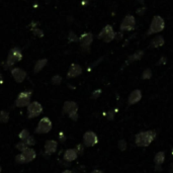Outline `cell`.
<instances>
[{
	"label": "cell",
	"instance_id": "40",
	"mask_svg": "<svg viewBox=\"0 0 173 173\" xmlns=\"http://www.w3.org/2000/svg\"><path fill=\"white\" fill-rule=\"evenodd\" d=\"M91 173H103L101 170H98V169H95V170H93Z\"/></svg>",
	"mask_w": 173,
	"mask_h": 173
},
{
	"label": "cell",
	"instance_id": "14",
	"mask_svg": "<svg viewBox=\"0 0 173 173\" xmlns=\"http://www.w3.org/2000/svg\"><path fill=\"white\" fill-rule=\"evenodd\" d=\"M141 99H142V91L139 89H135L130 93V95H128V103L130 105L136 104V103H138Z\"/></svg>",
	"mask_w": 173,
	"mask_h": 173
},
{
	"label": "cell",
	"instance_id": "44",
	"mask_svg": "<svg viewBox=\"0 0 173 173\" xmlns=\"http://www.w3.org/2000/svg\"><path fill=\"white\" fill-rule=\"evenodd\" d=\"M171 154L173 155V147H172V150H171Z\"/></svg>",
	"mask_w": 173,
	"mask_h": 173
},
{
	"label": "cell",
	"instance_id": "1",
	"mask_svg": "<svg viewBox=\"0 0 173 173\" xmlns=\"http://www.w3.org/2000/svg\"><path fill=\"white\" fill-rule=\"evenodd\" d=\"M157 136L155 131H143L140 132L135 137V143L138 147H148Z\"/></svg>",
	"mask_w": 173,
	"mask_h": 173
},
{
	"label": "cell",
	"instance_id": "31",
	"mask_svg": "<svg viewBox=\"0 0 173 173\" xmlns=\"http://www.w3.org/2000/svg\"><path fill=\"white\" fill-rule=\"evenodd\" d=\"M75 151L77 152L78 155H82L84 153V145L82 144H78L76 146V148H75Z\"/></svg>",
	"mask_w": 173,
	"mask_h": 173
},
{
	"label": "cell",
	"instance_id": "18",
	"mask_svg": "<svg viewBox=\"0 0 173 173\" xmlns=\"http://www.w3.org/2000/svg\"><path fill=\"white\" fill-rule=\"evenodd\" d=\"M164 43H165V41H164V38L162 37V35H158V37H156L155 39H152V42H151L150 44V47L151 48H160L164 45Z\"/></svg>",
	"mask_w": 173,
	"mask_h": 173
},
{
	"label": "cell",
	"instance_id": "29",
	"mask_svg": "<svg viewBox=\"0 0 173 173\" xmlns=\"http://www.w3.org/2000/svg\"><path fill=\"white\" fill-rule=\"evenodd\" d=\"M118 147L121 151H125L127 149V142L125 140H119L118 143Z\"/></svg>",
	"mask_w": 173,
	"mask_h": 173
},
{
	"label": "cell",
	"instance_id": "3",
	"mask_svg": "<svg viewBox=\"0 0 173 173\" xmlns=\"http://www.w3.org/2000/svg\"><path fill=\"white\" fill-rule=\"evenodd\" d=\"M21 59H23V53H21L20 49L19 48H13L9 51V54L7 56V60L5 62V65L4 67L5 69L11 67L17 62H20Z\"/></svg>",
	"mask_w": 173,
	"mask_h": 173
},
{
	"label": "cell",
	"instance_id": "12",
	"mask_svg": "<svg viewBox=\"0 0 173 173\" xmlns=\"http://www.w3.org/2000/svg\"><path fill=\"white\" fill-rule=\"evenodd\" d=\"M74 113H78V104L72 100L65 101L63 105V113H67L69 115Z\"/></svg>",
	"mask_w": 173,
	"mask_h": 173
},
{
	"label": "cell",
	"instance_id": "42",
	"mask_svg": "<svg viewBox=\"0 0 173 173\" xmlns=\"http://www.w3.org/2000/svg\"><path fill=\"white\" fill-rule=\"evenodd\" d=\"M3 83V76H2V74H0V84H2Z\"/></svg>",
	"mask_w": 173,
	"mask_h": 173
},
{
	"label": "cell",
	"instance_id": "9",
	"mask_svg": "<svg viewBox=\"0 0 173 173\" xmlns=\"http://www.w3.org/2000/svg\"><path fill=\"white\" fill-rule=\"evenodd\" d=\"M98 143V137L92 131H87L83 135V145L86 147H93Z\"/></svg>",
	"mask_w": 173,
	"mask_h": 173
},
{
	"label": "cell",
	"instance_id": "6",
	"mask_svg": "<svg viewBox=\"0 0 173 173\" xmlns=\"http://www.w3.org/2000/svg\"><path fill=\"white\" fill-rule=\"evenodd\" d=\"M98 39H102L105 43H109L115 39V33L112 25H105L98 34Z\"/></svg>",
	"mask_w": 173,
	"mask_h": 173
},
{
	"label": "cell",
	"instance_id": "36",
	"mask_svg": "<svg viewBox=\"0 0 173 173\" xmlns=\"http://www.w3.org/2000/svg\"><path fill=\"white\" fill-rule=\"evenodd\" d=\"M59 139H60L61 142H64V141L66 140V137H65V135H64L63 132H60V134H59Z\"/></svg>",
	"mask_w": 173,
	"mask_h": 173
},
{
	"label": "cell",
	"instance_id": "4",
	"mask_svg": "<svg viewBox=\"0 0 173 173\" xmlns=\"http://www.w3.org/2000/svg\"><path fill=\"white\" fill-rule=\"evenodd\" d=\"M53 128V123L49 118L45 117L39 119L38 123L37 128H34L35 134H48L49 132H51Z\"/></svg>",
	"mask_w": 173,
	"mask_h": 173
},
{
	"label": "cell",
	"instance_id": "43",
	"mask_svg": "<svg viewBox=\"0 0 173 173\" xmlns=\"http://www.w3.org/2000/svg\"><path fill=\"white\" fill-rule=\"evenodd\" d=\"M2 172V168H1V166H0V173Z\"/></svg>",
	"mask_w": 173,
	"mask_h": 173
},
{
	"label": "cell",
	"instance_id": "33",
	"mask_svg": "<svg viewBox=\"0 0 173 173\" xmlns=\"http://www.w3.org/2000/svg\"><path fill=\"white\" fill-rule=\"evenodd\" d=\"M33 33H34V35H37V37H39V38L43 37V35H44L43 30L39 29H33Z\"/></svg>",
	"mask_w": 173,
	"mask_h": 173
},
{
	"label": "cell",
	"instance_id": "30",
	"mask_svg": "<svg viewBox=\"0 0 173 173\" xmlns=\"http://www.w3.org/2000/svg\"><path fill=\"white\" fill-rule=\"evenodd\" d=\"M68 39H69L70 43H72V42H77L78 39H79V38L73 32H70L69 33V35H68Z\"/></svg>",
	"mask_w": 173,
	"mask_h": 173
},
{
	"label": "cell",
	"instance_id": "28",
	"mask_svg": "<svg viewBox=\"0 0 173 173\" xmlns=\"http://www.w3.org/2000/svg\"><path fill=\"white\" fill-rule=\"evenodd\" d=\"M24 142H25V144L28 145V147H33V146L35 145V140H34V138L33 136H29Z\"/></svg>",
	"mask_w": 173,
	"mask_h": 173
},
{
	"label": "cell",
	"instance_id": "15",
	"mask_svg": "<svg viewBox=\"0 0 173 173\" xmlns=\"http://www.w3.org/2000/svg\"><path fill=\"white\" fill-rule=\"evenodd\" d=\"M82 73V68L80 65L78 64H72L67 72V78H75L78 77L79 75Z\"/></svg>",
	"mask_w": 173,
	"mask_h": 173
},
{
	"label": "cell",
	"instance_id": "38",
	"mask_svg": "<svg viewBox=\"0 0 173 173\" xmlns=\"http://www.w3.org/2000/svg\"><path fill=\"white\" fill-rule=\"evenodd\" d=\"M162 165H155V171H159L161 172L162 171Z\"/></svg>",
	"mask_w": 173,
	"mask_h": 173
},
{
	"label": "cell",
	"instance_id": "23",
	"mask_svg": "<svg viewBox=\"0 0 173 173\" xmlns=\"http://www.w3.org/2000/svg\"><path fill=\"white\" fill-rule=\"evenodd\" d=\"M30 135H29V130H26V128H24V130H23L21 131L19 134H18V138H19V140L20 141H25L26 139L29 138Z\"/></svg>",
	"mask_w": 173,
	"mask_h": 173
},
{
	"label": "cell",
	"instance_id": "39",
	"mask_svg": "<svg viewBox=\"0 0 173 173\" xmlns=\"http://www.w3.org/2000/svg\"><path fill=\"white\" fill-rule=\"evenodd\" d=\"M168 172H169V173H173V163L170 164L169 169H168Z\"/></svg>",
	"mask_w": 173,
	"mask_h": 173
},
{
	"label": "cell",
	"instance_id": "19",
	"mask_svg": "<svg viewBox=\"0 0 173 173\" xmlns=\"http://www.w3.org/2000/svg\"><path fill=\"white\" fill-rule=\"evenodd\" d=\"M48 63V60L47 59H41L37 61V63L34 64V73H39L44 69V67L47 65Z\"/></svg>",
	"mask_w": 173,
	"mask_h": 173
},
{
	"label": "cell",
	"instance_id": "32",
	"mask_svg": "<svg viewBox=\"0 0 173 173\" xmlns=\"http://www.w3.org/2000/svg\"><path fill=\"white\" fill-rule=\"evenodd\" d=\"M101 94V89H96L92 92V94H91V98L92 99H97L98 97L100 96Z\"/></svg>",
	"mask_w": 173,
	"mask_h": 173
},
{
	"label": "cell",
	"instance_id": "25",
	"mask_svg": "<svg viewBox=\"0 0 173 173\" xmlns=\"http://www.w3.org/2000/svg\"><path fill=\"white\" fill-rule=\"evenodd\" d=\"M152 77V71L151 69H145L144 72L142 73V79H145V80H147V79H150Z\"/></svg>",
	"mask_w": 173,
	"mask_h": 173
},
{
	"label": "cell",
	"instance_id": "11",
	"mask_svg": "<svg viewBox=\"0 0 173 173\" xmlns=\"http://www.w3.org/2000/svg\"><path fill=\"white\" fill-rule=\"evenodd\" d=\"M11 75L17 83H21L24 81L26 77V72L21 68H13L11 70Z\"/></svg>",
	"mask_w": 173,
	"mask_h": 173
},
{
	"label": "cell",
	"instance_id": "5",
	"mask_svg": "<svg viewBox=\"0 0 173 173\" xmlns=\"http://www.w3.org/2000/svg\"><path fill=\"white\" fill-rule=\"evenodd\" d=\"M32 95H33V92L30 90L20 92L15 99V106H17V107H24V106H28L30 102H32V101H30Z\"/></svg>",
	"mask_w": 173,
	"mask_h": 173
},
{
	"label": "cell",
	"instance_id": "24",
	"mask_svg": "<svg viewBox=\"0 0 173 173\" xmlns=\"http://www.w3.org/2000/svg\"><path fill=\"white\" fill-rule=\"evenodd\" d=\"M16 149L18 150V151H20V153L21 152H24V151L26 149V148H29L28 147V145L25 144V142H24V141H20V142H18V143L16 144Z\"/></svg>",
	"mask_w": 173,
	"mask_h": 173
},
{
	"label": "cell",
	"instance_id": "17",
	"mask_svg": "<svg viewBox=\"0 0 173 173\" xmlns=\"http://www.w3.org/2000/svg\"><path fill=\"white\" fill-rule=\"evenodd\" d=\"M77 157H78V154L75 151V149H67L64 153V160L67 161L68 163L76 160Z\"/></svg>",
	"mask_w": 173,
	"mask_h": 173
},
{
	"label": "cell",
	"instance_id": "13",
	"mask_svg": "<svg viewBox=\"0 0 173 173\" xmlns=\"http://www.w3.org/2000/svg\"><path fill=\"white\" fill-rule=\"evenodd\" d=\"M44 148H45V154L48 155V156H50V155L54 154L57 151V148H58L57 141H55V140H48V141H46Z\"/></svg>",
	"mask_w": 173,
	"mask_h": 173
},
{
	"label": "cell",
	"instance_id": "20",
	"mask_svg": "<svg viewBox=\"0 0 173 173\" xmlns=\"http://www.w3.org/2000/svg\"><path fill=\"white\" fill-rule=\"evenodd\" d=\"M144 56V51H138V52H136L134 53L133 55H131L130 57H128V59L127 61V65L128 63H132V62H135V61H139L141 60L142 58H143Z\"/></svg>",
	"mask_w": 173,
	"mask_h": 173
},
{
	"label": "cell",
	"instance_id": "21",
	"mask_svg": "<svg viewBox=\"0 0 173 173\" xmlns=\"http://www.w3.org/2000/svg\"><path fill=\"white\" fill-rule=\"evenodd\" d=\"M165 161V153L164 152H158L156 153L154 157V163L155 165H162Z\"/></svg>",
	"mask_w": 173,
	"mask_h": 173
},
{
	"label": "cell",
	"instance_id": "35",
	"mask_svg": "<svg viewBox=\"0 0 173 173\" xmlns=\"http://www.w3.org/2000/svg\"><path fill=\"white\" fill-rule=\"evenodd\" d=\"M113 118H114V112H113V110H110V112L107 113V119H109V121H113Z\"/></svg>",
	"mask_w": 173,
	"mask_h": 173
},
{
	"label": "cell",
	"instance_id": "26",
	"mask_svg": "<svg viewBox=\"0 0 173 173\" xmlns=\"http://www.w3.org/2000/svg\"><path fill=\"white\" fill-rule=\"evenodd\" d=\"M52 84H54V85H60L62 83V77L60 75H55V76L52 77Z\"/></svg>",
	"mask_w": 173,
	"mask_h": 173
},
{
	"label": "cell",
	"instance_id": "7",
	"mask_svg": "<svg viewBox=\"0 0 173 173\" xmlns=\"http://www.w3.org/2000/svg\"><path fill=\"white\" fill-rule=\"evenodd\" d=\"M26 107H28V113H28L29 118H37L43 113V105L39 102H38V101H33Z\"/></svg>",
	"mask_w": 173,
	"mask_h": 173
},
{
	"label": "cell",
	"instance_id": "22",
	"mask_svg": "<svg viewBox=\"0 0 173 173\" xmlns=\"http://www.w3.org/2000/svg\"><path fill=\"white\" fill-rule=\"evenodd\" d=\"M9 121V113L6 110H1L0 112V123H7Z\"/></svg>",
	"mask_w": 173,
	"mask_h": 173
},
{
	"label": "cell",
	"instance_id": "34",
	"mask_svg": "<svg viewBox=\"0 0 173 173\" xmlns=\"http://www.w3.org/2000/svg\"><path fill=\"white\" fill-rule=\"evenodd\" d=\"M78 113H71V114H69V118H71L72 121H74V122H76L77 119H78Z\"/></svg>",
	"mask_w": 173,
	"mask_h": 173
},
{
	"label": "cell",
	"instance_id": "27",
	"mask_svg": "<svg viewBox=\"0 0 173 173\" xmlns=\"http://www.w3.org/2000/svg\"><path fill=\"white\" fill-rule=\"evenodd\" d=\"M15 162L18 163V164H24L25 163V158H24L23 153H19L18 155H16L15 156Z\"/></svg>",
	"mask_w": 173,
	"mask_h": 173
},
{
	"label": "cell",
	"instance_id": "8",
	"mask_svg": "<svg viewBox=\"0 0 173 173\" xmlns=\"http://www.w3.org/2000/svg\"><path fill=\"white\" fill-rule=\"evenodd\" d=\"M79 43H80V48L83 52H89L90 45L93 42V35L90 33H84L79 38Z\"/></svg>",
	"mask_w": 173,
	"mask_h": 173
},
{
	"label": "cell",
	"instance_id": "10",
	"mask_svg": "<svg viewBox=\"0 0 173 173\" xmlns=\"http://www.w3.org/2000/svg\"><path fill=\"white\" fill-rule=\"evenodd\" d=\"M136 26V19L133 15H127L123 19L121 24V30L122 32H131Z\"/></svg>",
	"mask_w": 173,
	"mask_h": 173
},
{
	"label": "cell",
	"instance_id": "37",
	"mask_svg": "<svg viewBox=\"0 0 173 173\" xmlns=\"http://www.w3.org/2000/svg\"><path fill=\"white\" fill-rule=\"evenodd\" d=\"M166 62H167V59L165 57H162L161 59H160V61L158 62V64H160V65H163V64H166Z\"/></svg>",
	"mask_w": 173,
	"mask_h": 173
},
{
	"label": "cell",
	"instance_id": "16",
	"mask_svg": "<svg viewBox=\"0 0 173 173\" xmlns=\"http://www.w3.org/2000/svg\"><path fill=\"white\" fill-rule=\"evenodd\" d=\"M24 154V156L25 158V163H29V162H32L34 161L35 157H37V152L33 149V148H26L24 152H21Z\"/></svg>",
	"mask_w": 173,
	"mask_h": 173
},
{
	"label": "cell",
	"instance_id": "41",
	"mask_svg": "<svg viewBox=\"0 0 173 173\" xmlns=\"http://www.w3.org/2000/svg\"><path fill=\"white\" fill-rule=\"evenodd\" d=\"M62 173H73V171H71V170H69V169H66V170H64Z\"/></svg>",
	"mask_w": 173,
	"mask_h": 173
},
{
	"label": "cell",
	"instance_id": "2",
	"mask_svg": "<svg viewBox=\"0 0 173 173\" xmlns=\"http://www.w3.org/2000/svg\"><path fill=\"white\" fill-rule=\"evenodd\" d=\"M164 28H165V21H164V19L161 16L155 15L153 17L152 21H151V24H150V28L147 32V34L151 35V34H158V33L162 32Z\"/></svg>",
	"mask_w": 173,
	"mask_h": 173
}]
</instances>
